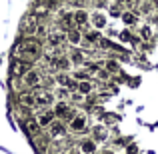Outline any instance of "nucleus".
Wrapping results in <instances>:
<instances>
[{
	"mask_svg": "<svg viewBox=\"0 0 158 154\" xmlns=\"http://www.w3.org/2000/svg\"><path fill=\"white\" fill-rule=\"evenodd\" d=\"M16 56H18L20 60H24V62L38 60V58L42 56V48H40V44L36 42V40L26 38L16 46Z\"/></svg>",
	"mask_w": 158,
	"mask_h": 154,
	"instance_id": "f257e3e1",
	"label": "nucleus"
},
{
	"mask_svg": "<svg viewBox=\"0 0 158 154\" xmlns=\"http://www.w3.org/2000/svg\"><path fill=\"white\" fill-rule=\"evenodd\" d=\"M90 24H92V28L106 30V28H108V14L104 10H100V8L92 10V12H90Z\"/></svg>",
	"mask_w": 158,
	"mask_h": 154,
	"instance_id": "f03ea898",
	"label": "nucleus"
},
{
	"mask_svg": "<svg viewBox=\"0 0 158 154\" xmlns=\"http://www.w3.org/2000/svg\"><path fill=\"white\" fill-rule=\"evenodd\" d=\"M54 118H56V112H54V108H40V112L36 114V120L40 122V126L46 128L50 126L54 122Z\"/></svg>",
	"mask_w": 158,
	"mask_h": 154,
	"instance_id": "7ed1b4c3",
	"label": "nucleus"
},
{
	"mask_svg": "<svg viewBox=\"0 0 158 154\" xmlns=\"http://www.w3.org/2000/svg\"><path fill=\"white\" fill-rule=\"evenodd\" d=\"M54 100H56V94L54 92H48V90H40L36 94V106L38 108H50Z\"/></svg>",
	"mask_w": 158,
	"mask_h": 154,
	"instance_id": "20e7f679",
	"label": "nucleus"
},
{
	"mask_svg": "<svg viewBox=\"0 0 158 154\" xmlns=\"http://www.w3.org/2000/svg\"><path fill=\"white\" fill-rule=\"evenodd\" d=\"M38 16H28V18L22 20V26H20V32L22 34H36V30H38Z\"/></svg>",
	"mask_w": 158,
	"mask_h": 154,
	"instance_id": "39448f33",
	"label": "nucleus"
},
{
	"mask_svg": "<svg viewBox=\"0 0 158 154\" xmlns=\"http://www.w3.org/2000/svg\"><path fill=\"white\" fill-rule=\"evenodd\" d=\"M40 82H42V76L34 68L26 70V74H22V84H26V86H40Z\"/></svg>",
	"mask_w": 158,
	"mask_h": 154,
	"instance_id": "423d86ee",
	"label": "nucleus"
},
{
	"mask_svg": "<svg viewBox=\"0 0 158 154\" xmlns=\"http://www.w3.org/2000/svg\"><path fill=\"white\" fill-rule=\"evenodd\" d=\"M96 140L90 136V138H82L80 142H78V152L80 154H94L96 152Z\"/></svg>",
	"mask_w": 158,
	"mask_h": 154,
	"instance_id": "0eeeda50",
	"label": "nucleus"
},
{
	"mask_svg": "<svg viewBox=\"0 0 158 154\" xmlns=\"http://www.w3.org/2000/svg\"><path fill=\"white\" fill-rule=\"evenodd\" d=\"M92 138L96 140V144H102V142H106L108 140V136H110V132H108V128L106 126H102V124H96V126H92Z\"/></svg>",
	"mask_w": 158,
	"mask_h": 154,
	"instance_id": "6e6552de",
	"label": "nucleus"
},
{
	"mask_svg": "<svg viewBox=\"0 0 158 154\" xmlns=\"http://www.w3.org/2000/svg\"><path fill=\"white\" fill-rule=\"evenodd\" d=\"M64 42H68V34H66V32H52V34H48V44H50V48H60Z\"/></svg>",
	"mask_w": 158,
	"mask_h": 154,
	"instance_id": "1a4fd4ad",
	"label": "nucleus"
},
{
	"mask_svg": "<svg viewBox=\"0 0 158 154\" xmlns=\"http://www.w3.org/2000/svg\"><path fill=\"white\" fill-rule=\"evenodd\" d=\"M68 128L72 132H82L86 128V114H74V118L68 122Z\"/></svg>",
	"mask_w": 158,
	"mask_h": 154,
	"instance_id": "9d476101",
	"label": "nucleus"
},
{
	"mask_svg": "<svg viewBox=\"0 0 158 154\" xmlns=\"http://www.w3.org/2000/svg\"><path fill=\"white\" fill-rule=\"evenodd\" d=\"M88 24H90V12H86V10L74 12V26L76 28H86Z\"/></svg>",
	"mask_w": 158,
	"mask_h": 154,
	"instance_id": "9b49d317",
	"label": "nucleus"
},
{
	"mask_svg": "<svg viewBox=\"0 0 158 154\" xmlns=\"http://www.w3.org/2000/svg\"><path fill=\"white\" fill-rule=\"evenodd\" d=\"M70 66H72V58H70V56H64V54H60V56L52 58V68H58V70H68Z\"/></svg>",
	"mask_w": 158,
	"mask_h": 154,
	"instance_id": "f8f14e48",
	"label": "nucleus"
},
{
	"mask_svg": "<svg viewBox=\"0 0 158 154\" xmlns=\"http://www.w3.org/2000/svg\"><path fill=\"white\" fill-rule=\"evenodd\" d=\"M68 42L72 44V46H80L82 44V34H80V28H70L68 32Z\"/></svg>",
	"mask_w": 158,
	"mask_h": 154,
	"instance_id": "ddd939ff",
	"label": "nucleus"
},
{
	"mask_svg": "<svg viewBox=\"0 0 158 154\" xmlns=\"http://www.w3.org/2000/svg\"><path fill=\"white\" fill-rule=\"evenodd\" d=\"M136 10H138L140 14H152V12H154V4H152V0H140Z\"/></svg>",
	"mask_w": 158,
	"mask_h": 154,
	"instance_id": "4468645a",
	"label": "nucleus"
},
{
	"mask_svg": "<svg viewBox=\"0 0 158 154\" xmlns=\"http://www.w3.org/2000/svg\"><path fill=\"white\" fill-rule=\"evenodd\" d=\"M78 92L82 94V96H88V94L94 92V84L88 80H78Z\"/></svg>",
	"mask_w": 158,
	"mask_h": 154,
	"instance_id": "2eb2a0df",
	"label": "nucleus"
},
{
	"mask_svg": "<svg viewBox=\"0 0 158 154\" xmlns=\"http://www.w3.org/2000/svg\"><path fill=\"white\" fill-rule=\"evenodd\" d=\"M122 22L126 24V26H136L138 24V14L136 12H122Z\"/></svg>",
	"mask_w": 158,
	"mask_h": 154,
	"instance_id": "dca6fc26",
	"label": "nucleus"
},
{
	"mask_svg": "<svg viewBox=\"0 0 158 154\" xmlns=\"http://www.w3.org/2000/svg\"><path fill=\"white\" fill-rule=\"evenodd\" d=\"M84 40L88 44H98L102 40V34H100V30L98 28H94V30H90V32H86V36H84Z\"/></svg>",
	"mask_w": 158,
	"mask_h": 154,
	"instance_id": "f3484780",
	"label": "nucleus"
},
{
	"mask_svg": "<svg viewBox=\"0 0 158 154\" xmlns=\"http://www.w3.org/2000/svg\"><path fill=\"white\" fill-rule=\"evenodd\" d=\"M24 126H26V130L30 132V134H34V136L38 134V132H40V128H42V126H40V122H38V120H34V118H26Z\"/></svg>",
	"mask_w": 158,
	"mask_h": 154,
	"instance_id": "a211bd4d",
	"label": "nucleus"
},
{
	"mask_svg": "<svg viewBox=\"0 0 158 154\" xmlns=\"http://www.w3.org/2000/svg\"><path fill=\"white\" fill-rule=\"evenodd\" d=\"M50 134L52 136H62V134H66V126H64V124H62V122H52L50 124Z\"/></svg>",
	"mask_w": 158,
	"mask_h": 154,
	"instance_id": "6ab92c4d",
	"label": "nucleus"
},
{
	"mask_svg": "<svg viewBox=\"0 0 158 154\" xmlns=\"http://www.w3.org/2000/svg\"><path fill=\"white\" fill-rule=\"evenodd\" d=\"M56 98L58 100H66V98H70V88L68 86H62V84H58V88H56Z\"/></svg>",
	"mask_w": 158,
	"mask_h": 154,
	"instance_id": "aec40b11",
	"label": "nucleus"
},
{
	"mask_svg": "<svg viewBox=\"0 0 158 154\" xmlns=\"http://www.w3.org/2000/svg\"><path fill=\"white\" fill-rule=\"evenodd\" d=\"M20 102L28 108L36 106V94H22V96H20Z\"/></svg>",
	"mask_w": 158,
	"mask_h": 154,
	"instance_id": "412c9836",
	"label": "nucleus"
},
{
	"mask_svg": "<svg viewBox=\"0 0 158 154\" xmlns=\"http://www.w3.org/2000/svg\"><path fill=\"white\" fill-rule=\"evenodd\" d=\"M66 110H68V104H66V100H58V104L54 106V112H56V116H64L66 114Z\"/></svg>",
	"mask_w": 158,
	"mask_h": 154,
	"instance_id": "4be33fe9",
	"label": "nucleus"
},
{
	"mask_svg": "<svg viewBox=\"0 0 158 154\" xmlns=\"http://www.w3.org/2000/svg\"><path fill=\"white\" fill-rule=\"evenodd\" d=\"M108 14L114 16V18H120V16H122V8H120V4H110V6H108Z\"/></svg>",
	"mask_w": 158,
	"mask_h": 154,
	"instance_id": "5701e85b",
	"label": "nucleus"
},
{
	"mask_svg": "<svg viewBox=\"0 0 158 154\" xmlns=\"http://www.w3.org/2000/svg\"><path fill=\"white\" fill-rule=\"evenodd\" d=\"M62 24H64L66 28H70L74 24V12H64L62 14Z\"/></svg>",
	"mask_w": 158,
	"mask_h": 154,
	"instance_id": "b1692460",
	"label": "nucleus"
},
{
	"mask_svg": "<svg viewBox=\"0 0 158 154\" xmlns=\"http://www.w3.org/2000/svg\"><path fill=\"white\" fill-rule=\"evenodd\" d=\"M118 40H120L122 44H128V42H132V40H134V36L130 34V30H122V32L118 34Z\"/></svg>",
	"mask_w": 158,
	"mask_h": 154,
	"instance_id": "393cba45",
	"label": "nucleus"
},
{
	"mask_svg": "<svg viewBox=\"0 0 158 154\" xmlns=\"http://www.w3.org/2000/svg\"><path fill=\"white\" fill-rule=\"evenodd\" d=\"M70 58H72V64H76V66H80L82 62H84V54H82V52H78V50L70 52Z\"/></svg>",
	"mask_w": 158,
	"mask_h": 154,
	"instance_id": "a878e982",
	"label": "nucleus"
},
{
	"mask_svg": "<svg viewBox=\"0 0 158 154\" xmlns=\"http://www.w3.org/2000/svg\"><path fill=\"white\" fill-rule=\"evenodd\" d=\"M140 38L142 40H150L152 38V26H142L140 28Z\"/></svg>",
	"mask_w": 158,
	"mask_h": 154,
	"instance_id": "bb28decb",
	"label": "nucleus"
},
{
	"mask_svg": "<svg viewBox=\"0 0 158 154\" xmlns=\"http://www.w3.org/2000/svg\"><path fill=\"white\" fill-rule=\"evenodd\" d=\"M24 68H26V62H24V60H20L18 64H14L12 72H14V74H26V70H24Z\"/></svg>",
	"mask_w": 158,
	"mask_h": 154,
	"instance_id": "cd10ccee",
	"label": "nucleus"
},
{
	"mask_svg": "<svg viewBox=\"0 0 158 154\" xmlns=\"http://www.w3.org/2000/svg\"><path fill=\"white\" fill-rule=\"evenodd\" d=\"M104 66H106V70H108V72H118V62H116V60H106L104 62Z\"/></svg>",
	"mask_w": 158,
	"mask_h": 154,
	"instance_id": "c85d7f7f",
	"label": "nucleus"
},
{
	"mask_svg": "<svg viewBox=\"0 0 158 154\" xmlns=\"http://www.w3.org/2000/svg\"><path fill=\"white\" fill-rule=\"evenodd\" d=\"M92 4H94L96 8H102V6H110L112 0H92Z\"/></svg>",
	"mask_w": 158,
	"mask_h": 154,
	"instance_id": "c756f323",
	"label": "nucleus"
},
{
	"mask_svg": "<svg viewBox=\"0 0 158 154\" xmlns=\"http://www.w3.org/2000/svg\"><path fill=\"white\" fill-rule=\"evenodd\" d=\"M88 70H84V72H80V70H78V72H74V78H76V80H86V78H88Z\"/></svg>",
	"mask_w": 158,
	"mask_h": 154,
	"instance_id": "7c9ffc66",
	"label": "nucleus"
},
{
	"mask_svg": "<svg viewBox=\"0 0 158 154\" xmlns=\"http://www.w3.org/2000/svg\"><path fill=\"white\" fill-rule=\"evenodd\" d=\"M126 154H138V146H136V144H130V146H126Z\"/></svg>",
	"mask_w": 158,
	"mask_h": 154,
	"instance_id": "2f4dec72",
	"label": "nucleus"
},
{
	"mask_svg": "<svg viewBox=\"0 0 158 154\" xmlns=\"http://www.w3.org/2000/svg\"><path fill=\"white\" fill-rule=\"evenodd\" d=\"M44 6H48V8L52 10V8L58 6V0H44Z\"/></svg>",
	"mask_w": 158,
	"mask_h": 154,
	"instance_id": "473e14b6",
	"label": "nucleus"
},
{
	"mask_svg": "<svg viewBox=\"0 0 158 154\" xmlns=\"http://www.w3.org/2000/svg\"><path fill=\"white\" fill-rule=\"evenodd\" d=\"M96 76L100 78V80H106V78H108V70H98V72H96Z\"/></svg>",
	"mask_w": 158,
	"mask_h": 154,
	"instance_id": "72a5a7b5",
	"label": "nucleus"
},
{
	"mask_svg": "<svg viewBox=\"0 0 158 154\" xmlns=\"http://www.w3.org/2000/svg\"><path fill=\"white\" fill-rule=\"evenodd\" d=\"M102 154H114V152H110V150H108V152H102Z\"/></svg>",
	"mask_w": 158,
	"mask_h": 154,
	"instance_id": "f704fd0d",
	"label": "nucleus"
},
{
	"mask_svg": "<svg viewBox=\"0 0 158 154\" xmlns=\"http://www.w3.org/2000/svg\"><path fill=\"white\" fill-rule=\"evenodd\" d=\"M68 154H76V152H68Z\"/></svg>",
	"mask_w": 158,
	"mask_h": 154,
	"instance_id": "c9c22d12",
	"label": "nucleus"
},
{
	"mask_svg": "<svg viewBox=\"0 0 158 154\" xmlns=\"http://www.w3.org/2000/svg\"><path fill=\"white\" fill-rule=\"evenodd\" d=\"M156 2H158V0H156Z\"/></svg>",
	"mask_w": 158,
	"mask_h": 154,
	"instance_id": "e433bc0d",
	"label": "nucleus"
}]
</instances>
